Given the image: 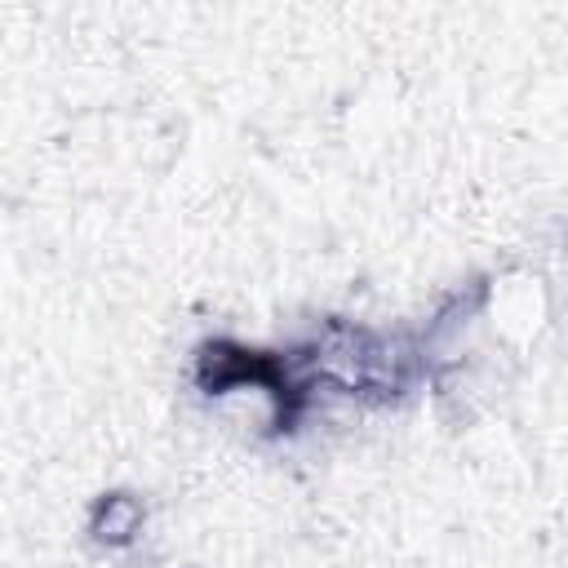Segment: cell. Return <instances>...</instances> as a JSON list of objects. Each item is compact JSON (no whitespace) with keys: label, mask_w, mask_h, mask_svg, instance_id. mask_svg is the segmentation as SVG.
<instances>
[{"label":"cell","mask_w":568,"mask_h":568,"mask_svg":"<svg viewBox=\"0 0 568 568\" xmlns=\"http://www.w3.org/2000/svg\"><path fill=\"white\" fill-rule=\"evenodd\" d=\"M293 364L306 386L324 382L337 395L390 404L417 377V346L404 333H377L364 324L328 320L302 351H293Z\"/></svg>","instance_id":"cell-1"},{"label":"cell","mask_w":568,"mask_h":568,"mask_svg":"<svg viewBox=\"0 0 568 568\" xmlns=\"http://www.w3.org/2000/svg\"><path fill=\"white\" fill-rule=\"evenodd\" d=\"M195 386L204 395H226L235 386H262L275 404V430H293L311 399V386L297 373L293 355L257 351L235 337H213L195 351Z\"/></svg>","instance_id":"cell-2"},{"label":"cell","mask_w":568,"mask_h":568,"mask_svg":"<svg viewBox=\"0 0 568 568\" xmlns=\"http://www.w3.org/2000/svg\"><path fill=\"white\" fill-rule=\"evenodd\" d=\"M142 501L133 493H102L89 510V537L98 546H129L138 532H142Z\"/></svg>","instance_id":"cell-3"}]
</instances>
